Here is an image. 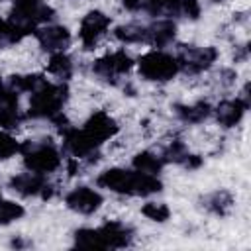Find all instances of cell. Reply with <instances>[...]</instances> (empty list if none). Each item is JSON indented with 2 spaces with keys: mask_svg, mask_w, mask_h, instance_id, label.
Segmentation results:
<instances>
[{
  "mask_svg": "<svg viewBox=\"0 0 251 251\" xmlns=\"http://www.w3.org/2000/svg\"><path fill=\"white\" fill-rule=\"evenodd\" d=\"M188 155V151H186V145L180 141V139H175V141H171L167 147H165V151H163V161L167 163V161H173V163H182L184 161V157Z\"/></svg>",
  "mask_w": 251,
  "mask_h": 251,
  "instance_id": "obj_27",
  "label": "cell"
},
{
  "mask_svg": "<svg viewBox=\"0 0 251 251\" xmlns=\"http://www.w3.org/2000/svg\"><path fill=\"white\" fill-rule=\"evenodd\" d=\"M114 37L122 43H145L147 41V25L143 24H122L114 29Z\"/></svg>",
  "mask_w": 251,
  "mask_h": 251,
  "instance_id": "obj_19",
  "label": "cell"
},
{
  "mask_svg": "<svg viewBox=\"0 0 251 251\" xmlns=\"http://www.w3.org/2000/svg\"><path fill=\"white\" fill-rule=\"evenodd\" d=\"M110 27V16H106L100 10H90L88 14L82 16L80 25H78V37L84 49H94L98 43L100 35Z\"/></svg>",
  "mask_w": 251,
  "mask_h": 251,
  "instance_id": "obj_8",
  "label": "cell"
},
{
  "mask_svg": "<svg viewBox=\"0 0 251 251\" xmlns=\"http://www.w3.org/2000/svg\"><path fill=\"white\" fill-rule=\"evenodd\" d=\"M20 153L24 155V165L27 167V171H33L39 175L53 173L61 165L59 151L49 139H43V141L27 139L20 143Z\"/></svg>",
  "mask_w": 251,
  "mask_h": 251,
  "instance_id": "obj_3",
  "label": "cell"
},
{
  "mask_svg": "<svg viewBox=\"0 0 251 251\" xmlns=\"http://www.w3.org/2000/svg\"><path fill=\"white\" fill-rule=\"evenodd\" d=\"M163 163L165 161L161 157H157L155 153H151V151H141V153H137L133 157V169L135 171L147 173V175H155V176L161 173Z\"/></svg>",
  "mask_w": 251,
  "mask_h": 251,
  "instance_id": "obj_21",
  "label": "cell"
},
{
  "mask_svg": "<svg viewBox=\"0 0 251 251\" xmlns=\"http://www.w3.org/2000/svg\"><path fill=\"white\" fill-rule=\"evenodd\" d=\"M118 124H116V120L110 116V114H106V112H102V110H98V112H94L88 120H86V124H84V127H82V131L100 147L104 141H108V139H112L116 133H118Z\"/></svg>",
  "mask_w": 251,
  "mask_h": 251,
  "instance_id": "obj_10",
  "label": "cell"
},
{
  "mask_svg": "<svg viewBox=\"0 0 251 251\" xmlns=\"http://www.w3.org/2000/svg\"><path fill=\"white\" fill-rule=\"evenodd\" d=\"M178 2H184V0H178Z\"/></svg>",
  "mask_w": 251,
  "mask_h": 251,
  "instance_id": "obj_31",
  "label": "cell"
},
{
  "mask_svg": "<svg viewBox=\"0 0 251 251\" xmlns=\"http://www.w3.org/2000/svg\"><path fill=\"white\" fill-rule=\"evenodd\" d=\"M20 153V143L6 131H0V159H10Z\"/></svg>",
  "mask_w": 251,
  "mask_h": 251,
  "instance_id": "obj_28",
  "label": "cell"
},
{
  "mask_svg": "<svg viewBox=\"0 0 251 251\" xmlns=\"http://www.w3.org/2000/svg\"><path fill=\"white\" fill-rule=\"evenodd\" d=\"M0 200H2V194H0Z\"/></svg>",
  "mask_w": 251,
  "mask_h": 251,
  "instance_id": "obj_30",
  "label": "cell"
},
{
  "mask_svg": "<svg viewBox=\"0 0 251 251\" xmlns=\"http://www.w3.org/2000/svg\"><path fill=\"white\" fill-rule=\"evenodd\" d=\"M137 69H139V75L147 80L167 82V80L175 78V75L178 73V63L173 55L159 51V49H153V51L139 57Z\"/></svg>",
  "mask_w": 251,
  "mask_h": 251,
  "instance_id": "obj_5",
  "label": "cell"
},
{
  "mask_svg": "<svg viewBox=\"0 0 251 251\" xmlns=\"http://www.w3.org/2000/svg\"><path fill=\"white\" fill-rule=\"evenodd\" d=\"M175 59L178 63V71H182L186 75H198L212 67V63L218 59V49L210 47V45H206V47L188 45V47H180V51Z\"/></svg>",
  "mask_w": 251,
  "mask_h": 251,
  "instance_id": "obj_6",
  "label": "cell"
},
{
  "mask_svg": "<svg viewBox=\"0 0 251 251\" xmlns=\"http://www.w3.org/2000/svg\"><path fill=\"white\" fill-rule=\"evenodd\" d=\"M96 229L100 233V239H102L104 249H122V247H127L131 243V237H133L131 227H127L126 224L116 222V220H108V222H104Z\"/></svg>",
  "mask_w": 251,
  "mask_h": 251,
  "instance_id": "obj_14",
  "label": "cell"
},
{
  "mask_svg": "<svg viewBox=\"0 0 251 251\" xmlns=\"http://www.w3.org/2000/svg\"><path fill=\"white\" fill-rule=\"evenodd\" d=\"M10 188L16 190L22 196H41L43 200L53 196V186L47 184V180L43 178V175L39 173H20L16 176L10 178Z\"/></svg>",
  "mask_w": 251,
  "mask_h": 251,
  "instance_id": "obj_9",
  "label": "cell"
},
{
  "mask_svg": "<svg viewBox=\"0 0 251 251\" xmlns=\"http://www.w3.org/2000/svg\"><path fill=\"white\" fill-rule=\"evenodd\" d=\"M141 214H143L145 218L153 220V222H165V220H169L171 210H169V206L163 204V202H147V204L141 208Z\"/></svg>",
  "mask_w": 251,
  "mask_h": 251,
  "instance_id": "obj_26",
  "label": "cell"
},
{
  "mask_svg": "<svg viewBox=\"0 0 251 251\" xmlns=\"http://www.w3.org/2000/svg\"><path fill=\"white\" fill-rule=\"evenodd\" d=\"M247 102L241 100V98H235V100H222L214 114H216V122L222 126V127H233L241 122L245 110H247Z\"/></svg>",
  "mask_w": 251,
  "mask_h": 251,
  "instance_id": "obj_16",
  "label": "cell"
},
{
  "mask_svg": "<svg viewBox=\"0 0 251 251\" xmlns=\"http://www.w3.org/2000/svg\"><path fill=\"white\" fill-rule=\"evenodd\" d=\"M65 204L73 212L88 216V214H94L102 206V194L90 186H76L65 196Z\"/></svg>",
  "mask_w": 251,
  "mask_h": 251,
  "instance_id": "obj_11",
  "label": "cell"
},
{
  "mask_svg": "<svg viewBox=\"0 0 251 251\" xmlns=\"http://www.w3.org/2000/svg\"><path fill=\"white\" fill-rule=\"evenodd\" d=\"M176 35V24L169 18H163V20H157L155 24L147 25V41L149 45L153 47H167Z\"/></svg>",
  "mask_w": 251,
  "mask_h": 251,
  "instance_id": "obj_17",
  "label": "cell"
},
{
  "mask_svg": "<svg viewBox=\"0 0 251 251\" xmlns=\"http://www.w3.org/2000/svg\"><path fill=\"white\" fill-rule=\"evenodd\" d=\"M2 45H4V41H2V39H0V47H2Z\"/></svg>",
  "mask_w": 251,
  "mask_h": 251,
  "instance_id": "obj_29",
  "label": "cell"
},
{
  "mask_svg": "<svg viewBox=\"0 0 251 251\" xmlns=\"http://www.w3.org/2000/svg\"><path fill=\"white\" fill-rule=\"evenodd\" d=\"M75 245L80 249H104L98 229L92 227H80L75 231Z\"/></svg>",
  "mask_w": 251,
  "mask_h": 251,
  "instance_id": "obj_24",
  "label": "cell"
},
{
  "mask_svg": "<svg viewBox=\"0 0 251 251\" xmlns=\"http://www.w3.org/2000/svg\"><path fill=\"white\" fill-rule=\"evenodd\" d=\"M22 112L18 106V92L8 84L0 82V127L16 129L22 122Z\"/></svg>",
  "mask_w": 251,
  "mask_h": 251,
  "instance_id": "obj_12",
  "label": "cell"
},
{
  "mask_svg": "<svg viewBox=\"0 0 251 251\" xmlns=\"http://www.w3.org/2000/svg\"><path fill=\"white\" fill-rule=\"evenodd\" d=\"M67 96H69L67 84H63V82L55 84V82L45 80L41 86H37L31 92L27 116L35 118V120H41V118L53 120L57 114H61L63 104L67 102Z\"/></svg>",
  "mask_w": 251,
  "mask_h": 251,
  "instance_id": "obj_2",
  "label": "cell"
},
{
  "mask_svg": "<svg viewBox=\"0 0 251 251\" xmlns=\"http://www.w3.org/2000/svg\"><path fill=\"white\" fill-rule=\"evenodd\" d=\"M63 145L69 153H73L76 159H82V157H92L96 155L98 151V145L82 131V129H76V127H65L63 129Z\"/></svg>",
  "mask_w": 251,
  "mask_h": 251,
  "instance_id": "obj_15",
  "label": "cell"
},
{
  "mask_svg": "<svg viewBox=\"0 0 251 251\" xmlns=\"http://www.w3.org/2000/svg\"><path fill=\"white\" fill-rule=\"evenodd\" d=\"M175 114L184 122V124H200L212 114V106L204 100H198L194 104H176Z\"/></svg>",
  "mask_w": 251,
  "mask_h": 251,
  "instance_id": "obj_18",
  "label": "cell"
},
{
  "mask_svg": "<svg viewBox=\"0 0 251 251\" xmlns=\"http://www.w3.org/2000/svg\"><path fill=\"white\" fill-rule=\"evenodd\" d=\"M24 214H25V210L22 208V204H16L12 200H0V226L16 222Z\"/></svg>",
  "mask_w": 251,
  "mask_h": 251,
  "instance_id": "obj_25",
  "label": "cell"
},
{
  "mask_svg": "<svg viewBox=\"0 0 251 251\" xmlns=\"http://www.w3.org/2000/svg\"><path fill=\"white\" fill-rule=\"evenodd\" d=\"M53 16V8L43 0H16L10 12V20L20 25L27 35L33 33L39 24H47Z\"/></svg>",
  "mask_w": 251,
  "mask_h": 251,
  "instance_id": "obj_4",
  "label": "cell"
},
{
  "mask_svg": "<svg viewBox=\"0 0 251 251\" xmlns=\"http://www.w3.org/2000/svg\"><path fill=\"white\" fill-rule=\"evenodd\" d=\"M231 204H233V196H231L227 190H216V192H212L210 196L204 198V206H206L210 212L218 214V216L227 214L229 208H231Z\"/></svg>",
  "mask_w": 251,
  "mask_h": 251,
  "instance_id": "obj_22",
  "label": "cell"
},
{
  "mask_svg": "<svg viewBox=\"0 0 251 251\" xmlns=\"http://www.w3.org/2000/svg\"><path fill=\"white\" fill-rule=\"evenodd\" d=\"M47 71L55 76H59L61 80H67L73 75V59L65 53V51H57L51 53L49 61H47Z\"/></svg>",
  "mask_w": 251,
  "mask_h": 251,
  "instance_id": "obj_20",
  "label": "cell"
},
{
  "mask_svg": "<svg viewBox=\"0 0 251 251\" xmlns=\"http://www.w3.org/2000/svg\"><path fill=\"white\" fill-rule=\"evenodd\" d=\"M131 65H133L131 57H129L124 49H120V51H112V53L100 57L98 61H94V63H92V71H94V75H98L100 78L114 82L118 76L129 73Z\"/></svg>",
  "mask_w": 251,
  "mask_h": 251,
  "instance_id": "obj_7",
  "label": "cell"
},
{
  "mask_svg": "<svg viewBox=\"0 0 251 251\" xmlns=\"http://www.w3.org/2000/svg\"><path fill=\"white\" fill-rule=\"evenodd\" d=\"M33 33L37 43L49 53L65 51L71 45V33L65 25H41V27H35Z\"/></svg>",
  "mask_w": 251,
  "mask_h": 251,
  "instance_id": "obj_13",
  "label": "cell"
},
{
  "mask_svg": "<svg viewBox=\"0 0 251 251\" xmlns=\"http://www.w3.org/2000/svg\"><path fill=\"white\" fill-rule=\"evenodd\" d=\"M98 186L108 188L118 194H129V196H149L161 190V180L155 175L139 173V171H127V169H108L96 178Z\"/></svg>",
  "mask_w": 251,
  "mask_h": 251,
  "instance_id": "obj_1",
  "label": "cell"
},
{
  "mask_svg": "<svg viewBox=\"0 0 251 251\" xmlns=\"http://www.w3.org/2000/svg\"><path fill=\"white\" fill-rule=\"evenodd\" d=\"M45 78L41 75H14L8 78V86L14 88L16 92H33L37 86H41Z\"/></svg>",
  "mask_w": 251,
  "mask_h": 251,
  "instance_id": "obj_23",
  "label": "cell"
}]
</instances>
